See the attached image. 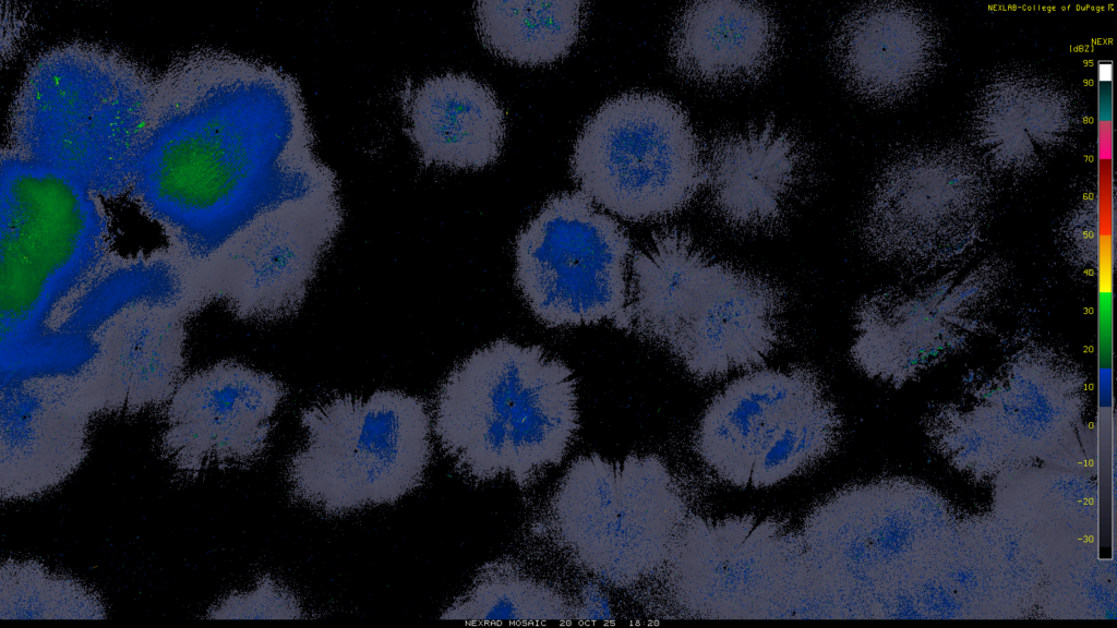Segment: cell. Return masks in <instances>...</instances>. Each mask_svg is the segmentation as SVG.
<instances>
[{"mask_svg": "<svg viewBox=\"0 0 1117 628\" xmlns=\"http://www.w3.org/2000/svg\"><path fill=\"white\" fill-rule=\"evenodd\" d=\"M584 1H479L476 24L484 45L519 63L552 62L577 40Z\"/></svg>", "mask_w": 1117, "mask_h": 628, "instance_id": "ffe728a7", "label": "cell"}, {"mask_svg": "<svg viewBox=\"0 0 1117 628\" xmlns=\"http://www.w3.org/2000/svg\"><path fill=\"white\" fill-rule=\"evenodd\" d=\"M343 222L339 195L320 196L286 208L228 244L220 253L229 309L254 322L297 314Z\"/></svg>", "mask_w": 1117, "mask_h": 628, "instance_id": "4fadbf2b", "label": "cell"}, {"mask_svg": "<svg viewBox=\"0 0 1117 628\" xmlns=\"http://www.w3.org/2000/svg\"><path fill=\"white\" fill-rule=\"evenodd\" d=\"M68 377H36L2 389L0 497H38L67 480L88 451L93 409Z\"/></svg>", "mask_w": 1117, "mask_h": 628, "instance_id": "5bb4252c", "label": "cell"}, {"mask_svg": "<svg viewBox=\"0 0 1117 628\" xmlns=\"http://www.w3.org/2000/svg\"><path fill=\"white\" fill-rule=\"evenodd\" d=\"M304 444L291 456L293 497L325 515L391 505L421 485L432 457V419L420 397L376 390L338 395L300 413Z\"/></svg>", "mask_w": 1117, "mask_h": 628, "instance_id": "8992f818", "label": "cell"}, {"mask_svg": "<svg viewBox=\"0 0 1117 628\" xmlns=\"http://www.w3.org/2000/svg\"><path fill=\"white\" fill-rule=\"evenodd\" d=\"M665 566L690 617L783 618L816 599L800 532L774 518L687 516Z\"/></svg>", "mask_w": 1117, "mask_h": 628, "instance_id": "30bf717a", "label": "cell"}, {"mask_svg": "<svg viewBox=\"0 0 1117 628\" xmlns=\"http://www.w3.org/2000/svg\"><path fill=\"white\" fill-rule=\"evenodd\" d=\"M842 435L839 410L812 369H766L731 382L713 397L694 448L720 480L770 487L833 452Z\"/></svg>", "mask_w": 1117, "mask_h": 628, "instance_id": "ba28073f", "label": "cell"}, {"mask_svg": "<svg viewBox=\"0 0 1117 628\" xmlns=\"http://www.w3.org/2000/svg\"><path fill=\"white\" fill-rule=\"evenodd\" d=\"M441 618L471 623L568 620L573 609L550 585L513 567L496 565L483 570Z\"/></svg>", "mask_w": 1117, "mask_h": 628, "instance_id": "7402d4cb", "label": "cell"}, {"mask_svg": "<svg viewBox=\"0 0 1117 628\" xmlns=\"http://www.w3.org/2000/svg\"><path fill=\"white\" fill-rule=\"evenodd\" d=\"M1077 124L1067 93L1037 76L994 82L976 105L975 145L997 169L1025 174L1042 166L1071 137Z\"/></svg>", "mask_w": 1117, "mask_h": 628, "instance_id": "d6986e66", "label": "cell"}, {"mask_svg": "<svg viewBox=\"0 0 1117 628\" xmlns=\"http://www.w3.org/2000/svg\"><path fill=\"white\" fill-rule=\"evenodd\" d=\"M406 133L425 166L482 168L499 157L505 114L494 92L447 72L400 92Z\"/></svg>", "mask_w": 1117, "mask_h": 628, "instance_id": "e0dca14e", "label": "cell"}, {"mask_svg": "<svg viewBox=\"0 0 1117 628\" xmlns=\"http://www.w3.org/2000/svg\"><path fill=\"white\" fill-rule=\"evenodd\" d=\"M573 371L539 346L496 340L442 383L432 427L467 478L524 487L565 458L579 428Z\"/></svg>", "mask_w": 1117, "mask_h": 628, "instance_id": "3957f363", "label": "cell"}, {"mask_svg": "<svg viewBox=\"0 0 1117 628\" xmlns=\"http://www.w3.org/2000/svg\"><path fill=\"white\" fill-rule=\"evenodd\" d=\"M173 269L161 261H136L98 271L73 298L60 329L94 342L111 319L137 307L165 306L178 295Z\"/></svg>", "mask_w": 1117, "mask_h": 628, "instance_id": "44dd1931", "label": "cell"}, {"mask_svg": "<svg viewBox=\"0 0 1117 628\" xmlns=\"http://www.w3.org/2000/svg\"><path fill=\"white\" fill-rule=\"evenodd\" d=\"M99 595L76 579L34 559L8 558L0 567V619H104Z\"/></svg>", "mask_w": 1117, "mask_h": 628, "instance_id": "603a6c76", "label": "cell"}, {"mask_svg": "<svg viewBox=\"0 0 1117 628\" xmlns=\"http://www.w3.org/2000/svg\"><path fill=\"white\" fill-rule=\"evenodd\" d=\"M156 86L133 62L67 44L27 69L13 101L11 149L75 179L97 196L130 191Z\"/></svg>", "mask_w": 1117, "mask_h": 628, "instance_id": "5b68a950", "label": "cell"}, {"mask_svg": "<svg viewBox=\"0 0 1117 628\" xmlns=\"http://www.w3.org/2000/svg\"><path fill=\"white\" fill-rule=\"evenodd\" d=\"M570 173L591 201L630 221L680 212L702 184L699 145L687 114L653 92L605 100L576 138Z\"/></svg>", "mask_w": 1117, "mask_h": 628, "instance_id": "9c48e42d", "label": "cell"}, {"mask_svg": "<svg viewBox=\"0 0 1117 628\" xmlns=\"http://www.w3.org/2000/svg\"><path fill=\"white\" fill-rule=\"evenodd\" d=\"M628 297L629 329L699 381L761 364L784 336L781 289L678 229L654 233L634 253Z\"/></svg>", "mask_w": 1117, "mask_h": 628, "instance_id": "277c9868", "label": "cell"}, {"mask_svg": "<svg viewBox=\"0 0 1117 628\" xmlns=\"http://www.w3.org/2000/svg\"><path fill=\"white\" fill-rule=\"evenodd\" d=\"M307 617L300 599L269 575L261 576L254 587L233 592L213 605L209 619H300Z\"/></svg>", "mask_w": 1117, "mask_h": 628, "instance_id": "cb8c5ba5", "label": "cell"}, {"mask_svg": "<svg viewBox=\"0 0 1117 628\" xmlns=\"http://www.w3.org/2000/svg\"><path fill=\"white\" fill-rule=\"evenodd\" d=\"M834 70L858 96L894 102L921 87L938 56L930 20L900 2H873L848 13L829 48Z\"/></svg>", "mask_w": 1117, "mask_h": 628, "instance_id": "2e32d148", "label": "cell"}, {"mask_svg": "<svg viewBox=\"0 0 1117 628\" xmlns=\"http://www.w3.org/2000/svg\"><path fill=\"white\" fill-rule=\"evenodd\" d=\"M96 196L63 172L9 149L1 158L2 369L67 365L76 340L58 312L100 270L108 226Z\"/></svg>", "mask_w": 1117, "mask_h": 628, "instance_id": "7a4b0ae2", "label": "cell"}, {"mask_svg": "<svg viewBox=\"0 0 1117 628\" xmlns=\"http://www.w3.org/2000/svg\"><path fill=\"white\" fill-rule=\"evenodd\" d=\"M629 237L581 191L550 197L520 230L515 281L533 315L549 327L612 321L629 329Z\"/></svg>", "mask_w": 1117, "mask_h": 628, "instance_id": "8fae6325", "label": "cell"}, {"mask_svg": "<svg viewBox=\"0 0 1117 628\" xmlns=\"http://www.w3.org/2000/svg\"><path fill=\"white\" fill-rule=\"evenodd\" d=\"M779 28L771 11L754 1L706 0L687 4L670 38V57L685 77L704 85L754 82L770 68Z\"/></svg>", "mask_w": 1117, "mask_h": 628, "instance_id": "ac0fdd59", "label": "cell"}, {"mask_svg": "<svg viewBox=\"0 0 1117 628\" xmlns=\"http://www.w3.org/2000/svg\"><path fill=\"white\" fill-rule=\"evenodd\" d=\"M286 394L273 375L235 361L195 372L168 400L161 455L184 476L250 466L264 455Z\"/></svg>", "mask_w": 1117, "mask_h": 628, "instance_id": "7c38bea8", "label": "cell"}, {"mask_svg": "<svg viewBox=\"0 0 1117 628\" xmlns=\"http://www.w3.org/2000/svg\"><path fill=\"white\" fill-rule=\"evenodd\" d=\"M336 189L297 81L221 55L156 86L129 193L184 252L208 257L286 206Z\"/></svg>", "mask_w": 1117, "mask_h": 628, "instance_id": "6da1fadb", "label": "cell"}, {"mask_svg": "<svg viewBox=\"0 0 1117 628\" xmlns=\"http://www.w3.org/2000/svg\"><path fill=\"white\" fill-rule=\"evenodd\" d=\"M685 498L654 455L575 459L550 503L556 539L598 579L628 587L665 565L687 518Z\"/></svg>", "mask_w": 1117, "mask_h": 628, "instance_id": "52a82bcc", "label": "cell"}, {"mask_svg": "<svg viewBox=\"0 0 1117 628\" xmlns=\"http://www.w3.org/2000/svg\"><path fill=\"white\" fill-rule=\"evenodd\" d=\"M808 171L807 150L798 137L765 122L713 138L702 166V183L723 221L760 231L781 224Z\"/></svg>", "mask_w": 1117, "mask_h": 628, "instance_id": "9a60e30c", "label": "cell"}, {"mask_svg": "<svg viewBox=\"0 0 1117 628\" xmlns=\"http://www.w3.org/2000/svg\"><path fill=\"white\" fill-rule=\"evenodd\" d=\"M573 617L581 620H610L613 618L608 595L594 584H588L581 592Z\"/></svg>", "mask_w": 1117, "mask_h": 628, "instance_id": "d4e9b609", "label": "cell"}]
</instances>
